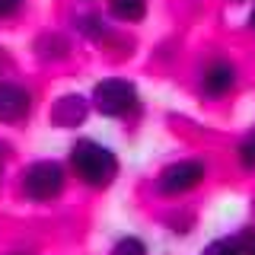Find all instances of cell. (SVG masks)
<instances>
[{"instance_id":"1","label":"cell","mask_w":255,"mask_h":255,"mask_svg":"<svg viewBox=\"0 0 255 255\" xmlns=\"http://www.w3.org/2000/svg\"><path fill=\"white\" fill-rule=\"evenodd\" d=\"M70 163H74L80 179L93 188L112 185V179H115V172H118V163H115V156H112V150L102 147V143H96V140H77L74 150H70Z\"/></svg>"},{"instance_id":"2","label":"cell","mask_w":255,"mask_h":255,"mask_svg":"<svg viewBox=\"0 0 255 255\" xmlns=\"http://www.w3.org/2000/svg\"><path fill=\"white\" fill-rule=\"evenodd\" d=\"M22 188L32 201H51L64 188V169L58 163H32L22 172Z\"/></svg>"},{"instance_id":"3","label":"cell","mask_w":255,"mask_h":255,"mask_svg":"<svg viewBox=\"0 0 255 255\" xmlns=\"http://www.w3.org/2000/svg\"><path fill=\"white\" fill-rule=\"evenodd\" d=\"M93 102H96V109H99L102 115L118 118V115H125V112L134 109L137 90H134L128 80H102V83L93 90Z\"/></svg>"},{"instance_id":"4","label":"cell","mask_w":255,"mask_h":255,"mask_svg":"<svg viewBox=\"0 0 255 255\" xmlns=\"http://www.w3.org/2000/svg\"><path fill=\"white\" fill-rule=\"evenodd\" d=\"M201 179H204V163H198V159H179L169 169H163V175H159V191L163 195H182V191L195 188Z\"/></svg>"},{"instance_id":"5","label":"cell","mask_w":255,"mask_h":255,"mask_svg":"<svg viewBox=\"0 0 255 255\" xmlns=\"http://www.w3.org/2000/svg\"><path fill=\"white\" fill-rule=\"evenodd\" d=\"M32 109V96L16 83H0V122H22Z\"/></svg>"},{"instance_id":"6","label":"cell","mask_w":255,"mask_h":255,"mask_svg":"<svg viewBox=\"0 0 255 255\" xmlns=\"http://www.w3.org/2000/svg\"><path fill=\"white\" fill-rule=\"evenodd\" d=\"M233 83H236V70L230 67V64H211V67L204 70V80H201V86H204V93H211V96H223V93H230L233 90Z\"/></svg>"},{"instance_id":"7","label":"cell","mask_w":255,"mask_h":255,"mask_svg":"<svg viewBox=\"0 0 255 255\" xmlns=\"http://www.w3.org/2000/svg\"><path fill=\"white\" fill-rule=\"evenodd\" d=\"M83 115H86V102L80 99V96H64V99H58V106H54V112H51V118L58 125H64V128L80 125Z\"/></svg>"},{"instance_id":"8","label":"cell","mask_w":255,"mask_h":255,"mask_svg":"<svg viewBox=\"0 0 255 255\" xmlns=\"http://www.w3.org/2000/svg\"><path fill=\"white\" fill-rule=\"evenodd\" d=\"M112 13L125 22H137L147 13V0H112Z\"/></svg>"},{"instance_id":"9","label":"cell","mask_w":255,"mask_h":255,"mask_svg":"<svg viewBox=\"0 0 255 255\" xmlns=\"http://www.w3.org/2000/svg\"><path fill=\"white\" fill-rule=\"evenodd\" d=\"M230 246H233V255H255V233L243 230V233L230 236Z\"/></svg>"},{"instance_id":"10","label":"cell","mask_w":255,"mask_h":255,"mask_svg":"<svg viewBox=\"0 0 255 255\" xmlns=\"http://www.w3.org/2000/svg\"><path fill=\"white\" fill-rule=\"evenodd\" d=\"M112 255H147V246H143L140 239L128 236V239H122V243H115V249H112Z\"/></svg>"},{"instance_id":"11","label":"cell","mask_w":255,"mask_h":255,"mask_svg":"<svg viewBox=\"0 0 255 255\" xmlns=\"http://www.w3.org/2000/svg\"><path fill=\"white\" fill-rule=\"evenodd\" d=\"M239 163H243L246 169H255V131L246 134V140L239 143Z\"/></svg>"},{"instance_id":"12","label":"cell","mask_w":255,"mask_h":255,"mask_svg":"<svg viewBox=\"0 0 255 255\" xmlns=\"http://www.w3.org/2000/svg\"><path fill=\"white\" fill-rule=\"evenodd\" d=\"M204 255H233V246H230V236L227 239H217L204 249Z\"/></svg>"},{"instance_id":"13","label":"cell","mask_w":255,"mask_h":255,"mask_svg":"<svg viewBox=\"0 0 255 255\" xmlns=\"http://www.w3.org/2000/svg\"><path fill=\"white\" fill-rule=\"evenodd\" d=\"M19 6H22V0H0V19H6V16L19 13Z\"/></svg>"},{"instance_id":"14","label":"cell","mask_w":255,"mask_h":255,"mask_svg":"<svg viewBox=\"0 0 255 255\" xmlns=\"http://www.w3.org/2000/svg\"><path fill=\"white\" fill-rule=\"evenodd\" d=\"M249 29L255 32V10H252V16H249Z\"/></svg>"}]
</instances>
